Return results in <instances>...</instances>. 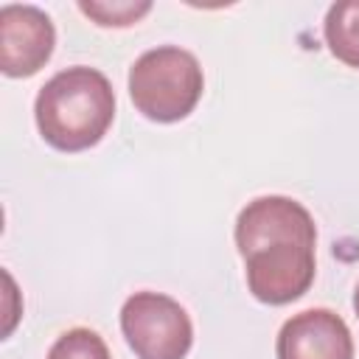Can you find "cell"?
Returning a JSON list of instances; mask_svg holds the SVG:
<instances>
[{
  "label": "cell",
  "instance_id": "6da1fadb",
  "mask_svg": "<svg viewBox=\"0 0 359 359\" xmlns=\"http://www.w3.org/2000/svg\"><path fill=\"white\" fill-rule=\"evenodd\" d=\"M34 121L42 140L59 151L95 146L115 121V93L95 67H67L50 76L34 101Z\"/></svg>",
  "mask_w": 359,
  "mask_h": 359
},
{
  "label": "cell",
  "instance_id": "7a4b0ae2",
  "mask_svg": "<svg viewBox=\"0 0 359 359\" xmlns=\"http://www.w3.org/2000/svg\"><path fill=\"white\" fill-rule=\"evenodd\" d=\"M205 90L196 56L180 45H160L129 67V98L154 123H177L194 112Z\"/></svg>",
  "mask_w": 359,
  "mask_h": 359
},
{
  "label": "cell",
  "instance_id": "3957f363",
  "mask_svg": "<svg viewBox=\"0 0 359 359\" xmlns=\"http://www.w3.org/2000/svg\"><path fill=\"white\" fill-rule=\"evenodd\" d=\"M121 331L137 359H185L194 345L188 311L163 292H135L126 297Z\"/></svg>",
  "mask_w": 359,
  "mask_h": 359
},
{
  "label": "cell",
  "instance_id": "277c9868",
  "mask_svg": "<svg viewBox=\"0 0 359 359\" xmlns=\"http://www.w3.org/2000/svg\"><path fill=\"white\" fill-rule=\"evenodd\" d=\"M244 258L247 289L258 303L286 306L309 292L317 272L314 244L303 238H278L252 247Z\"/></svg>",
  "mask_w": 359,
  "mask_h": 359
},
{
  "label": "cell",
  "instance_id": "5b68a950",
  "mask_svg": "<svg viewBox=\"0 0 359 359\" xmlns=\"http://www.w3.org/2000/svg\"><path fill=\"white\" fill-rule=\"evenodd\" d=\"M56 28L36 6L8 3L0 8V70L8 79L34 76L53 53Z\"/></svg>",
  "mask_w": 359,
  "mask_h": 359
},
{
  "label": "cell",
  "instance_id": "8992f818",
  "mask_svg": "<svg viewBox=\"0 0 359 359\" xmlns=\"http://www.w3.org/2000/svg\"><path fill=\"white\" fill-rule=\"evenodd\" d=\"M233 236H236L238 255L278 238H303L317 244V227L311 213L297 199L280 196V194H269L247 202L236 219Z\"/></svg>",
  "mask_w": 359,
  "mask_h": 359
},
{
  "label": "cell",
  "instance_id": "52a82bcc",
  "mask_svg": "<svg viewBox=\"0 0 359 359\" xmlns=\"http://www.w3.org/2000/svg\"><path fill=\"white\" fill-rule=\"evenodd\" d=\"M278 359H353L348 323L331 309H306L292 314L275 339Z\"/></svg>",
  "mask_w": 359,
  "mask_h": 359
},
{
  "label": "cell",
  "instance_id": "ba28073f",
  "mask_svg": "<svg viewBox=\"0 0 359 359\" xmlns=\"http://www.w3.org/2000/svg\"><path fill=\"white\" fill-rule=\"evenodd\" d=\"M328 50L348 67L359 70V0H339L323 22Z\"/></svg>",
  "mask_w": 359,
  "mask_h": 359
},
{
  "label": "cell",
  "instance_id": "9c48e42d",
  "mask_svg": "<svg viewBox=\"0 0 359 359\" xmlns=\"http://www.w3.org/2000/svg\"><path fill=\"white\" fill-rule=\"evenodd\" d=\"M79 11L101 28H126V25H135L140 17H146L151 11V3L149 0H123V3L79 0Z\"/></svg>",
  "mask_w": 359,
  "mask_h": 359
},
{
  "label": "cell",
  "instance_id": "30bf717a",
  "mask_svg": "<svg viewBox=\"0 0 359 359\" xmlns=\"http://www.w3.org/2000/svg\"><path fill=\"white\" fill-rule=\"evenodd\" d=\"M45 359H112L107 342L93 328H70L65 331L48 351Z\"/></svg>",
  "mask_w": 359,
  "mask_h": 359
},
{
  "label": "cell",
  "instance_id": "8fae6325",
  "mask_svg": "<svg viewBox=\"0 0 359 359\" xmlns=\"http://www.w3.org/2000/svg\"><path fill=\"white\" fill-rule=\"evenodd\" d=\"M353 311H356V317H359V283H356V292H353Z\"/></svg>",
  "mask_w": 359,
  "mask_h": 359
}]
</instances>
